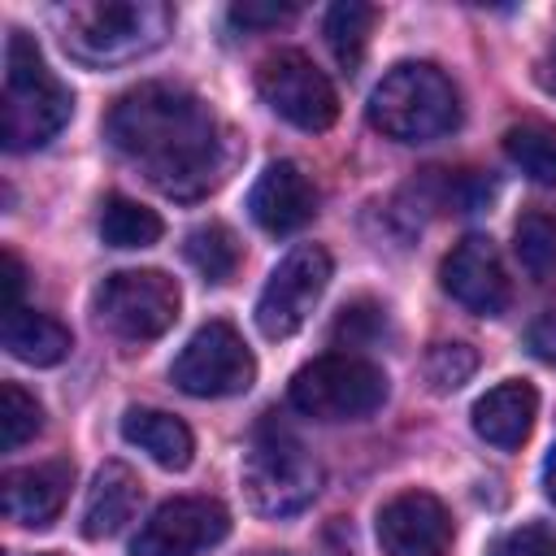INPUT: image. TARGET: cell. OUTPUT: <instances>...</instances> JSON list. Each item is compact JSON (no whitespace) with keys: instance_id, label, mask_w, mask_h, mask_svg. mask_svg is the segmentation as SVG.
I'll return each mask as SVG.
<instances>
[{"instance_id":"28","label":"cell","mask_w":556,"mask_h":556,"mask_svg":"<svg viewBox=\"0 0 556 556\" xmlns=\"http://www.w3.org/2000/svg\"><path fill=\"white\" fill-rule=\"evenodd\" d=\"M295 17V4H265V0H243V4H230V22L243 26V30H269V26H282Z\"/></svg>"},{"instance_id":"27","label":"cell","mask_w":556,"mask_h":556,"mask_svg":"<svg viewBox=\"0 0 556 556\" xmlns=\"http://www.w3.org/2000/svg\"><path fill=\"white\" fill-rule=\"evenodd\" d=\"M491 556H556V530L543 521H526L491 543Z\"/></svg>"},{"instance_id":"8","label":"cell","mask_w":556,"mask_h":556,"mask_svg":"<svg viewBox=\"0 0 556 556\" xmlns=\"http://www.w3.org/2000/svg\"><path fill=\"white\" fill-rule=\"evenodd\" d=\"M169 382L195 400L243 395L256 382V356L230 321H204L174 356Z\"/></svg>"},{"instance_id":"29","label":"cell","mask_w":556,"mask_h":556,"mask_svg":"<svg viewBox=\"0 0 556 556\" xmlns=\"http://www.w3.org/2000/svg\"><path fill=\"white\" fill-rule=\"evenodd\" d=\"M0 265H4V274H0V287H4L0 313H13V308H22V287H26V269H22V261H17V252H13V248H4V252H0Z\"/></svg>"},{"instance_id":"6","label":"cell","mask_w":556,"mask_h":556,"mask_svg":"<svg viewBox=\"0 0 556 556\" xmlns=\"http://www.w3.org/2000/svg\"><path fill=\"white\" fill-rule=\"evenodd\" d=\"M287 400L313 421H361L387 400V374L352 352H326L291 374Z\"/></svg>"},{"instance_id":"34","label":"cell","mask_w":556,"mask_h":556,"mask_svg":"<svg viewBox=\"0 0 556 556\" xmlns=\"http://www.w3.org/2000/svg\"><path fill=\"white\" fill-rule=\"evenodd\" d=\"M35 556H56V552H35Z\"/></svg>"},{"instance_id":"23","label":"cell","mask_w":556,"mask_h":556,"mask_svg":"<svg viewBox=\"0 0 556 556\" xmlns=\"http://www.w3.org/2000/svg\"><path fill=\"white\" fill-rule=\"evenodd\" d=\"M182 252H187V261L195 265V274H200L204 282H226V278H235V269H239V239H235L230 226H222V222L195 226V230L187 235Z\"/></svg>"},{"instance_id":"22","label":"cell","mask_w":556,"mask_h":556,"mask_svg":"<svg viewBox=\"0 0 556 556\" xmlns=\"http://www.w3.org/2000/svg\"><path fill=\"white\" fill-rule=\"evenodd\" d=\"M504 152H508V161H513L530 182L556 187V130H552V126H539V122L508 126Z\"/></svg>"},{"instance_id":"10","label":"cell","mask_w":556,"mask_h":556,"mask_svg":"<svg viewBox=\"0 0 556 556\" xmlns=\"http://www.w3.org/2000/svg\"><path fill=\"white\" fill-rule=\"evenodd\" d=\"M256 91L261 100L291 122L295 130H326L339 117V96L330 87V78L295 48L269 52L256 70Z\"/></svg>"},{"instance_id":"25","label":"cell","mask_w":556,"mask_h":556,"mask_svg":"<svg viewBox=\"0 0 556 556\" xmlns=\"http://www.w3.org/2000/svg\"><path fill=\"white\" fill-rule=\"evenodd\" d=\"M43 426V408L39 400L22 387V382H4L0 387V447L17 452L26 439H35Z\"/></svg>"},{"instance_id":"7","label":"cell","mask_w":556,"mask_h":556,"mask_svg":"<svg viewBox=\"0 0 556 556\" xmlns=\"http://www.w3.org/2000/svg\"><path fill=\"white\" fill-rule=\"evenodd\" d=\"M178 282L161 269H117L91 295L96 321L122 343L161 339L178 321Z\"/></svg>"},{"instance_id":"16","label":"cell","mask_w":556,"mask_h":556,"mask_svg":"<svg viewBox=\"0 0 556 556\" xmlns=\"http://www.w3.org/2000/svg\"><path fill=\"white\" fill-rule=\"evenodd\" d=\"M473 430L478 439H486L491 447H521L534 430V417H539V391L521 378H508L500 387H491L486 395L473 400Z\"/></svg>"},{"instance_id":"14","label":"cell","mask_w":556,"mask_h":556,"mask_svg":"<svg viewBox=\"0 0 556 556\" xmlns=\"http://www.w3.org/2000/svg\"><path fill=\"white\" fill-rule=\"evenodd\" d=\"M248 213L265 235H291L313 222L317 187L295 161H269L248 191Z\"/></svg>"},{"instance_id":"31","label":"cell","mask_w":556,"mask_h":556,"mask_svg":"<svg viewBox=\"0 0 556 556\" xmlns=\"http://www.w3.org/2000/svg\"><path fill=\"white\" fill-rule=\"evenodd\" d=\"M534 83L556 100V56H543V61L534 65Z\"/></svg>"},{"instance_id":"17","label":"cell","mask_w":556,"mask_h":556,"mask_svg":"<svg viewBox=\"0 0 556 556\" xmlns=\"http://www.w3.org/2000/svg\"><path fill=\"white\" fill-rule=\"evenodd\" d=\"M139 495H143V486H139V478H135V469L122 465V460H104V465L96 469L91 486H87V500H83V534H87V539H109V534H117V530L135 517Z\"/></svg>"},{"instance_id":"11","label":"cell","mask_w":556,"mask_h":556,"mask_svg":"<svg viewBox=\"0 0 556 556\" xmlns=\"http://www.w3.org/2000/svg\"><path fill=\"white\" fill-rule=\"evenodd\" d=\"M230 534V513L208 495H174L165 500L135 534L130 556H200Z\"/></svg>"},{"instance_id":"32","label":"cell","mask_w":556,"mask_h":556,"mask_svg":"<svg viewBox=\"0 0 556 556\" xmlns=\"http://www.w3.org/2000/svg\"><path fill=\"white\" fill-rule=\"evenodd\" d=\"M543 491H547V500L556 504V443H552V452H547V460H543Z\"/></svg>"},{"instance_id":"1","label":"cell","mask_w":556,"mask_h":556,"mask_svg":"<svg viewBox=\"0 0 556 556\" xmlns=\"http://www.w3.org/2000/svg\"><path fill=\"white\" fill-rule=\"evenodd\" d=\"M104 139L174 200L208 195L235 161L217 113L174 83H139L122 91L104 113Z\"/></svg>"},{"instance_id":"26","label":"cell","mask_w":556,"mask_h":556,"mask_svg":"<svg viewBox=\"0 0 556 556\" xmlns=\"http://www.w3.org/2000/svg\"><path fill=\"white\" fill-rule=\"evenodd\" d=\"M478 369V352L469 343H434L426 352V382L434 391H456L473 378Z\"/></svg>"},{"instance_id":"15","label":"cell","mask_w":556,"mask_h":556,"mask_svg":"<svg viewBox=\"0 0 556 556\" xmlns=\"http://www.w3.org/2000/svg\"><path fill=\"white\" fill-rule=\"evenodd\" d=\"M74 482V465L70 460H39L26 469H9L4 473V513L9 521L26 526V530H43L56 521V513L65 508Z\"/></svg>"},{"instance_id":"33","label":"cell","mask_w":556,"mask_h":556,"mask_svg":"<svg viewBox=\"0 0 556 556\" xmlns=\"http://www.w3.org/2000/svg\"><path fill=\"white\" fill-rule=\"evenodd\" d=\"M256 556H282V552H256Z\"/></svg>"},{"instance_id":"12","label":"cell","mask_w":556,"mask_h":556,"mask_svg":"<svg viewBox=\"0 0 556 556\" xmlns=\"http://www.w3.org/2000/svg\"><path fill=\"white\" fill-rule=\"evenodd\" d=\"M382 556H447L452 547V517L439 495L430 491H400L378 508L374 521Z\"/></svg>"},{"instance_id":"4","label":"cell","mask_w":556,"mask_h":556,"mask_svg":"<svg viewBox=\"0 0 556 556\" xmlns=\"http://www.w3.org/2000/svg\"><path fill=\"white\" fill-rule=\"evenodd\" d=\"M365 113L395 143H434L460 126V96L439 65L400 61L378 78Z\"/></svg>"},{"instance_id":"9","label":"cell","mask_w":556,"mask_h":556,"mask_svg":"<svg viewBox=\"0 0 556 556\" xmlns=\"http://www.w3.org/2000/svg\"><path fill=\"white\" fill-rule=\"evenodd\" d=\"M326 287H330V252L321 243H295L269 269L256 295V330L265 339H291L308 321Z\"/></svg>"},{"instance_id":"18","label":"cell","mask_w":556,"mask_h":556,"mask_svg":"<svg viewBox=\"0 0 556 556\" xmlns=\"http://www.w3.org/2000/svg\"><path fill=\"white\" fill-rule=\"evenodd\" d=\"M122 439L135 443L139 452H148L161 469H187L195 456V434L187 430L182 417L165 413V408H126L122 413Z\"/></svg>"},{"instance_id":"2","label":"cell","mask_w":556,"mask_h":556,"mask_svg":"<svg viewBox=\"0 0 556 556\" xmlns=\"http://www.w3.org/2000/svg\"><path fill=\"white\" fill-rule=\"evenodd\" d=\"M61 43L91 70L148 56L174 30V9L161 0H83L56 13Z\"/></svg>"},{"instance_id":"5","label":"cell","mask_w":556,"mask_h":556,"mask_svg":"<svg viewBox=\"0 0 556 556\" xmlns=\"http://www.w3.org/2000/svg\"><path fill=\"white\" fill-rule=\"evenodd\" d=\"M317 491H321L317 456L282 426L256 430V439L243 456V495H248L252 513L295 517L317 500Z\"/></svg>"},{"instance_id":"19","label":"cell","mask_w":556,"mask_h":556,"mask_svg":"<svg viewBox=\"0 0 556 556\" xmlns=\"http://www.w3.org/2000/svg\"><path fill=\"white\" fill-rule=\"evenodd\" d=\"M0 343H4V352H9L13 361L43 369V365H56V361L70 356L74 334H70V326H61V321L48 317V313L13 308V313H4V321H0Z\"/></svg>"},{"instance_id":"3","label":"cell","mask_w":556,"mask_h":556,"mask_svg":"<svg viewBox=\"0 0 556 556\" xmlns=\"http://www.w3.org/2000/svg\"><path fill=\"white\" fill-rule=\"evenodd\" d=\"M74 113V91L43 65L39 43L26 30H9L4 43V96H0V139L9 152L43 148L61 135Z\"/></svg>"},{"instance_id":"13","label":"cell","mask_w":556,"mask_h":556,"mask_svg":"<svg viewBox=\"0 0 556 556\" xmlns=\"http://www.w3.org/2000/svg\"><path fill=\"white\" fill-rule=\"evenodd\" d=\"M439 282L443 291L465 304L469 313L478 317H500L508 308V274H504V261L495 252V243L486 235H465L439 265Z\"/></svg>"},{"instance_id":"30","label":"cell","mask_w":556,"mask_h":556,"mask_svg":"<svg viewBox=\"0 0 556 556\" xmlns=\"http://www.w3.org/2000/svg\"><path fill=\"white\" fill-rule=\"evenodd\" d=\"M526 348H530L539 361L556 365V308L530 321V330H526Z\"/></svg>"},{"instance_id":"24","label":"cell","mask_w":556,"mask_h":556,"mask_svg":"<svg viewBox=\"0 0 556 556\" xmlns=\"http://www.w3.org/2000/svg\"><path fill=\"white\" fill-rule=\"evenodd\" d=\"M513 252L534 282H547L556 274V217H547L539 208L521 213L513 226Z\"/></svg>"},{"instance_id":"20","label":"cell","mask_w":556,"mask_h":556,"mask_svg":"<svg viewBox=\"0 0 556 556\" xmlns=\"http://www.w3.org/2000/svg\"><path fill=\"white\" fill-rule=\"evenodd\" d=\"M374 22H378V9L365 4V0H339L326 9V43L334 52V61L352 74L361 61H365V48H369V35H374Z\"/></svg>"},{"instance_id":"21","label":"cell","mask_w":556,"mask_h":556,"mask_svg":"<svg viewBox=\"0 0 556 556\" xmlns=\"http://www.w3.org/2000/svg\"><path fill=\"white\" fill-rule=\"evenodd\" d=\"M161 217L156 208L130 200V195H109L100 204V239L109 248H152L161 239Z\"/></svg>"}]
</instances>
